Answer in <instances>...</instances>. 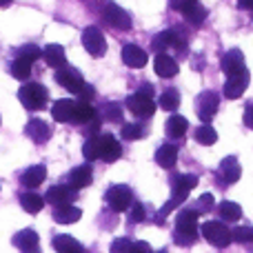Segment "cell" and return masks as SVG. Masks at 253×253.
<instances>
[{"mask_svg":"<svg viewBox=\"0 0 253 253\" xmlns=\"http://www.w3.org/2000/svg\"><path fill=\"white\" fill-rule=\"evenodd\" d=\"M198 238V211L182 209L175 218V242L182 247L193 245Z\"/></svg>","mask_w":253,"mask_h":253,"instance_id":"obj_1","label":"cell"},{"mask_svg":"<svg viewBox=\"0 0 253 253\" xmlns=\"http://www.w3.org/2000/svg\"><path fill=\"white\" fill-rule=\"evenodd\" d=\"M47 89L42 87V84L38 83H27L20 87V91H18V100L22 102V107L29 111H40L44 109V105H47Z\"/></svg>","mask_w":253,"mask_h":253,"instance_id":"obj_2","label":"cell"},{"mask_svg":"<svg viewBox=\"0 0 253 253\" xmlns=\"http://www.w3.org/2000/svg\"><path fill=\"white\" fill-rule=\"evenodd\" d=\"M202 236H205L207 242H211L213 247H218V249H224V247L231 245L233 240V233L227 229V224L222 222H215V220H209V222L202 224Z\"/></svg>","mask_w":253,"mask_h":253,"instance_id":"obj_3","label":"cell"},{"mask_svg":"<svg viewBox=\"0 0 253 253\" xmlns=\"http://www.w3.org/2000/svg\"><path fill=\"white\" fill-rule=\"evenodd\" d=\"M83 47L89 51V56L93 58H100L107 53V38L105 34H102V29H98V27H87V29L83 31Z\"/></svg>","mask_w":253,"mask_h":253,"instance_id":"obj_4","label":"cell"},{"mask_svg":"<svg viewBox=\"0 0 253 253\" xmlns=\"http://www.w3.org/2000/svg\"><path fill=\"white\" fill-rule=\"evenodd\" d=\"M107 205H109L116 213H123V211H126L133 205V193H131V189L125 187V184H116V187H111L109 191H107Z\"/></svg>","mask_w":253,"mask_h":253,"instance_id":"obj_5","label":"cell"},{"mask_svg":"<svg viewBox=\"0 0 253 253\" xmlns=\"http://www.w3.org/2000/svg\"><path fill=\"white\" fill-rule=\"evenodd\" d=\"M56 83L71 93H80L84 89V84H87L84 78L80 76V71H76L74 67H67V65H62L60 69L56 71Z\"/></svg>","mask_w":253,"mask_h":253,"instance_id":"obj_6","label":"cell"},{"mask_svg":"<svg viewBox=\"0 0 253 253\" xmlns=\"http://www.w3.org/2000/svg\"><path fill=\"white\" fill-rule=\"evenodd\" d=\"M102 18L107 25H111L118 31H129L131 29V16L125 11L123 7H118L116 2H107L102 9Z\"/></svg>","mask_w":253,"mask_h":253,"instance_id":"obj_7","label":"cell"},{"mask_svg":"<svg viewBox=\"0 0 253 253\" xmlns=\"http://www.w3.org/2000/svg\"><path fill=\"white\" fill-rule=\"evenodd\" d=\"M126 107L133 116H140V118H149V116L156 114V100L153 96H147V93L138 91V93H131L126 98Z\"/></svg>","mask_w":253,"mask_h":253,"instance_id":"obj_8","label":"cell"},{"mask_svg":"<svg viewBox=\"0 0 253 253\" xmlns=\"http://www.w3.org/2000/svg\"><path fill=\"white\" fill-rule=\"evenodd\" d=\"M220 107V98L215 91H205L198 96V102H196V109H198V118L202 123H211V118L215 116Z\"/></svg>","mask_w":253,"mask_h":253,"instance_id":"obj_9","label":"cell"},{"mask_svg":"<svg viewBox=\"0 0 253 253\" xmlns=\"http://www.w3.org/2000/svg\"><path fill=\"white\" fill-rule=\"evenodd\" d=\"M247 87H249V71L247 69L236 71V74H231L227 78V83H224V96H227L229 100H236V98H240L242 93L247 91Z\"/></svg>","mask_w":253,"mask_h":253,"instance_id":"obj_10","label":"cell"},{"mask_svg":"<svg viewBox=\"0 0 253 253\" xmlns=\"http://www.w3.org/2000/svg\"><path fill=\"white\" fill-rule=\"evenodd\" d=\"M171 4H173L175 9H180V11H182V16L187 18L191 25H200V22H205L207 9L202 7L198 0H173Z\"/></svg>","mask_w":253,"mask_h":253,"instance_id":"obj_11","label":"cell"},{"mask_svg":"<svg viewBox=\"0 0 253 253\" xmlns=\"http://www.w3.org/2000/svg\"><path fill=\"white\" fill-rule=\"evenodd\" d=\"M76 198H78V191H76V187H65V184H58V187H51L47 191V196H44V200L49 202L51 207H60V205H69V202H74Z\"/></svg>","mask_w":253,"mask_h":253,"instance_id":"obj_12","label":"cell"},{"mask_svg":"<svg viewBox=\"0 0 253 253\" xmlns=\"http://www.w3.org/2000/svg\"><path fill=\"white\" fill-rule=\"evenodd\" d=\"M123 156V147L111 133H100V160L102 162H116Z\"/></svg>","mask_w":253,"mask_h":253,"instance_id":"obj_13","label":"cell"},{"mask_svg":"<svg viewBox=\"0 0 253 253\" xmlns=\"http://www.w3.org/2000/svg\"><path fill=\"white\" fill-rule=\"evenodd\" d=\"M196 187H198V175H191V173L175 175L173 178V198L182 205V202L189 198L191 189H196Z\"/></svg>","mask_w":253,"mask_h":253,"instance_id":"obj_14","label":"cell"},{"mask_svg":"<svg viewBox=\"0 0 253 253\" xmlns=\"http://www.w3.org/2000/svg\"><path fill=\"white\" fill-rule=\"evenodd\" d=\"M153 51H165V49H171V47H184V40L178 36L175 29H167V31H160V34L153 38L151 42Z\"/></svg>","mask_w":253,"mask_h":253,"instance_id":"obj_15","label":"cell"},{"mask_svg":"<svg viewBox=\"0 0 253 253\" xmlns=\"http://www.w3.org/2000/svg\"><path fill=\"white\" fill-rule=\"evenodd\" d=\"M25 133L29 135L31 142H36V144H44L49 138H51V129H49V125L40 118L29 120L27 126H25Z\"/></svg>","mask_w":253,"mask_h":253,"instance_id":"obj_16","label":"cell"},{"mask_svg":"<svg viewBox=\"0 0 253 253\" xmlns=\"http://www.w3.org/2000/svg\"><path fill=\"white\" fill-rule=\"evenodd\" d=\"M11 242H13V247L20 251H38L40 249V238H38V233L31 231V229L18 231Z\"/></svg>","mask_w":253,"mask_h":253,"instance_id":"obj_17","label":"cell"},{"mask_svg":"<svg viewBox=\"0 0 253 253\" xmlns=\"http://www.w3.org/2000/svg\"><path fill=\"white\" fill-rule=\"evenodd\" d=\"M220 67H222V71L227 76L236 74V71H242V69H245V53H242L240 49H231V51H227L222 56Z\"/></svg>","mask_w":253,"mask_h":253,"instance_id":"obj_18","label":"cell"},{"mask_svg":"<svg viewBox=\"0 0 253 253\" xmlns=\"http://www.w3.org/2000/svg\"><path fill=\"white\" fill-rule=\"evenodd\" d=\"M123 60H125L126 67H131V69H142V67L147 65V53H144L140 47H135V44H125Z\"/></svg>","mask_w":253,"mask_h":253,"instance_id":"obj_19","label":"cell"},{"mask_svg":"<svg viewBox=\"0 0 253 253\" xmlns=\"http://www.w3.org/2000/svg\"><path fill=\"white\" fill-rule=\"evenodd\" d=\"M220 175H222V180L227 184L238 182V180H240V175H242L240 162H238L233 156H227L222 162H220Z\"/></svg>","mask_w":253,"mask_h":253,"instance_id":"obj_20","label":"cell"},{"mask_svg":"<svg viewBox=\"0 0 253 253\" xmlns=\"http://www.w3.org/2000/svg\"><path fill=\"white\" fill-rule=\"evenodd\" d=\"M153 69H156V74L160 78H173L178 74V62L171 56H167V53H158L156 60H153Z\"/></svg>","mask_w":253,"mask_h":253,"instance_id":"obj_21","label":"cell"},{"mask_svg":"<svg viewBox=\"0 0 253 253\" xmlns=\"http://www.w3.org/2000/svg\"><path fill=\"white\" fill-rule=\"evenodd\" d=\"M80 218H83V211H80L78 207H71V202L53 209V220H56L58 224H74V222H78Z\"/></svg>","mask_w":253,"mask_h":253,"instance_id":"obj_22","label":"cell"},{"mask_svg":"<svg viewBox=\"0 0 253 253\" xmlns=\"http://www.w3.org/2000/svg\"><path fill=\"white\" fill-rule=\"evenodd\" d=\"M44 178H47V169H44V165H36V167H29V169L20 175V182L25 184L27 189H36L44 182Z\"/></svg>","mask_w":253,"mask_h":253,"instance_id":"obj_23","label":"cell"},{"mask_svg":"<svg viewBox=\"0 0 253 253\" xmlns=\"http://www.w3.org/2000/svg\"><path fill=\"white\" fill-rule=\"evenodd\" d=\"M98 116H100L102 120H107V123H111V125H120L123 123V107H120V102L107 100V102L100 105Z\"/></svg>","mask_w":253,"mask_h":253,"instance_id":"obj_24","label":"cell"},{"mask_svg":"<svg viewBox=\"0 0 253 253\" xmlns=\"http://www.w3.org/2000/svg\"><path fill=\"white\" fill-rule=\"evenodd\" d=\"M91 180H93V173H91V167H89V165L76 167V169L69 173V184H71V187H76V189L89 187V184H91Z\"/></svg>","mask_w":253,"mask_h":253,"instance_id":"obj_25","label":"cell"},{"mask_svg":"<svg viewBox=\"0 0 253 253\" xmlns=\"http://www.w3.org/2000/svg\"><path fill=\"white\" fill-rule=\"evenodd\" d=\"M74 100H56L51 107V116L58 123H74Z\"/></svg>","mask_w":253,"mask_h":253,"instance_id":"obj_26","label":"cell"},{"mask_svg":"<svg viewBox=\"0 0 253 253\" xmlns=\"http://www.w3.org/2000/svg\"><path fill=\"white\" fill-rule=\"evenodd\" d=\"M42 58H44V62H47L49 67H53V69H60V67L67 62L65 49H62L60 44H47L44 51H42Z\"/></svg>","mask_w":253,"mask_h":253,"instance_id":"obj_27","label":"cell"},{"mask_svg":"<svg viewBox=\"0 0 253 253\" xmlns=\"http://www.w3.org/2000/svg\"><path fill=\"white\" fill-rule=\"evenodd\" d=\"M96 118V109L91 107V102L78 100L74 107V125H87Z\"/></svg>","mask_w":253,"mask_h":253,"instance_id":"obj_28","label":"cell"},{"mask_svg":"<svg viewBox=\"0 0 253 253\" xmlns=\"http://www.w3.org/2000/svg\"><path fill=\"white\" fill-rule=\"evenodd\" d=\"M156 162L165 169H171V167L178 162V149L173 144H162L160 149L156 151Z\"/></svg>","mask_w":253,"mask_h":253,"instance_id":"obj_29","label":"cell"},{"mask_svg":"<svg viewBox=\"0 0 253 253\" xmlns=\"http://www.w3.org/2000/svg\"><path fill=\"white\" fill-rule=\"evenodd\" d=\"M53 249L60 253H83L84 247L71 236H56L53 238Z\"/></svg>","mask_w":253,"mask_h":253,"instance_id":"obj_30","label":"cell"},{"mask_svg":"<svg viewBox=\"0 0 253 253\" xmlns=\"http://www.w3.org/2000/svg\"><path fill=\"white\" fill-rule=\"evenodd\" d=\"M44 202H47L44 198H40L38 193H31V191H27L20 196V207L27 211V213H40Z\"/></svg>","mask_w":253,"mask_h":253,"instance_id":"obj_31","label":"cell"},{"mask_svg":"<svg viewBox=\"0 0 253 253\" xmlns=\"http://www.w3.org/2000/svg\"><path fill=\"white\" fill-rule=\"evenodd\" d=\"M189 129V123L184 116H171L169 120H167V135H171V138H182L184 133H187Z\"/></svg>","mask_w":253,"mask_h":253,"instance_id":"obj_32","label":"cell"},{"mask_svg":"<svg viewBox=\"0 0 253 253\" xmlns=\"http://www.w3.org/2000/svg\"><path fill=\"white\" fill-rule=\"evenodd\" d=\"M218 211H220V218L227 220V222H238V220L242 218V209H240V205H238V202L224 200L222 205L218 207Z\"/></svg>","mask_w":253,"mask_h":253,"instance_id":"obj_33","label":"cell"},{"mask_svg":"<svg viewBox=\"0 0 253 253\" xmlns=\"http://www.w3.org/2000/svg\"><path fill=\"white\" fill-rule=\"evenodd\" d=\"M31 65H34V60L18 56L16 60L11 62V74H13V78H18V80H27V78L31 76Z\"/></svg>","mask_w":253,"mask_h":253,"instance_id":"obj_34","label":"cell"},{"mask_svg":"<svg viewBox=\"0 0 253 253\" xmlns=\"http://www.w3.org/2000/svg\"><path fill=\"white\" fill-rule=\"evenodd\" d=\"M83 156L87 158L89 162H91V160H98V158H100V133H93V135H89V138L84 140V144H83Z\"/></svg>","mask_w":253,"mask_h":253,"instance_id":"obj_35","label":"cell"},{"mask_svg":"<svg viewBox=\"0 0 253 253\" xmlns=\"http://www.w3.org/2000/svg\"><path fill=\"white\" fill-rule=\"evenodd\" d=\"M196 140L200 144H205V147H211V144L218 142V133H215L213 126L207 123V125H202V126H198L196 129Z\"/></svg>","mask_w":253,"mask_h":253,"instance_id":"obj_36","label":"cell"},{"mask_svg":"<svg viewBox=\"0 0 253 253\" xmlns=\"http://www.w3.org/2000/svg\"><path fill=\"white\" fill-rule=\"evenodd\" d=\"M180 107V93L178 89H167L160 96V109L165 111H175Z\"/></svg>","mask_w":253,"mask_h":253,"instance_id":"obj_37","label":"cell"},{"mask_svg":"<svg viewBox=\"0 0 253 253\" xmlns=\"http://www.w3.org/2000/svg\"><path fill=\"white\" fill-rule=\"evenodd\" d=\"M233 240L240 245H251L253 242V227H236L233 229Z\"/></svg>","mask_w":253,"mask_h":253,"instance_id":"obj_38","label":"cell"},{"mask_svg":"<svg viewBox=\"0 0 253 253\" xmlns=\"http://www.w3.org/2000/svg\"><path fill=\"white\" fill-rule=\"evenodd\" d=\"M123 135L126 140H140V138H144V126H140V125H125L123 126Z\"/></svg>","mask_w":253,"mask_h":253,"instance_id":"obj_39","label":"cell"},{"mask_svg":"<svg viewBox=\"0 0 253 253\" xmlns=\"http://www.w3.org/2000/svg\"><path fill=\"white\" fill-rule=\"evenodd\" d=\"M18 56H22V58H29V60H38L40 56H42V51H40L36 44H25V47H20L18 49Z\"/></svg>","mask_w":253,"mask_h":253,"instance_id":"obj_40","label":"cell"},{"mask_svg":"<svg viewBox=\"0 0 253 253\" xmlns=\"http://www.w3.org/2000/svg\"><path fill=\"white\" fill-rule=\"evenodd\" d=\"M196 207H198V213H205V211H211L213 209V196L211 193H205V196H200V200L196 202Z\"/></svg>","mask_w":253,"mask_h":253,"instance_id":"obj_41","label":"cell"},{"mask_svg":"<svg viewBox=\"0 0 253 253\" xmlns=\"http://www.w3.org/2000/svg\"><path fill=\"white\" fill-rule=\"evenodd\" d=\"M111 251L114 253H118V251L129 253V251H133V242L126 240V238H118V240H114V245H111Z\"/></svg>","mask_w":253,"mask_h":253,"instance_id":"obj_42","label":"cell"},{"mask_svg":"<svg viewBox=\"0 0 253 253\" xmlns=\"http://www.w3.org/2000/svg\"><path fill=\"white\" fill-rule=\"evenodd\" d=\"M131 220H133V222H140V220H144V207L140 205V202L131 205Z\"/></svg>","mask_w":253,"mask_h":253,"instance_id":"obj_43","label":"cell"},{"mask_svg":"<svg viewBox=\"0 0 253 253\" xmlns=\"http://www.w3.org/2000/svg\"><path fill=\"white\" fill-rule=\"evenodd\" d=\"M80 96V100H87V102H91L93 100V96H96V91H93V87H89V84H84V89L78 93Z\"/></svg>","mask_w":253,"mask_h":253,"instance_id":"obj_44","label":"cell"},{"mask_svg":"<svg viewBox=\"0 0 253 253\" xmlns=\"http://www.w3.org/2000/svg\"><path fill=\"white\" fill-rule=\"evenodd\" d=\"M245 125L249 126V129H253V105H249L245 111Z\"/></svg>","mask_w":253,"mask_h":253,"instance_id":"obj_45","label":"cell"},{"mask_svg":"<svg viewBox=\"0 0 253 253\" xmlns=\"http://www.w3.org/2000/svg\"><path fill=\"white\" fill-rule=\"evenodd\" d=\"M133 251H140V253H151V247L147 242H133Z\"/></svg>","mask_w":253,"mask_h":253,"instance_id":"obj_46","label":"cell"},{"mask_svg":"<svg viewBox=\"0 0 253 253\" xmlns=\"http://www.w3.org/2000/svg\"><path fill=\"white\" fill-rule=\"evenodd\" d=\"M238 4L242 9H253V0H238Z\"/></svg>","mask_w":253,"mask_h":253,"instance_id":"obj_47","label":"cell"},{"mask_svg":"<svg viewBox=\"0 0 253 253\" xmlns=\"http://www.w3.org/2000/svg\"><path fill=\"white\" fill-rule=\"evenodd\" d=\"M138 91L147 93V96H153V87H151V84H142V89H138Z\"/></svg>","mask_w":253,"mask_h":253,"instance_id":"obj_48","label":"cell"},{"mask_svg":"<svg viewBox=\"0 0 253 253\" xmlns=\"http://www.w3.org/2000/svg\"><path fill=\"white\" fill-rule=\"evenodd\" d=\"M7 4H11V0H0V7H7Z\"/></svg>","mask_w":253,"mask_h":253,"instance_id":"obj_49","label":"cell"}]
</instances>
